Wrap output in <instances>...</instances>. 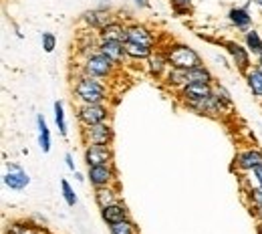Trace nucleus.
Here are the masks:
<instances>
[{
  "instance_id": "obj_1",
  "label": "nucleus",
  "mask_w": 262,
  "mask_h": 234,
  "mask_svg": "<svg viewBox=\"0 0 262 234\" xmlns=\"http://www.w3.org/2000/svg\"><path fill=\"white\" fill-rule=\"evenodd\" d=\"M73 99L77 103H107L109 89L101 79L79 75L73 81Z\"/></svg>"
},
{
  "instance_id": "obj_2",
  "label": "nucleus",
  "mask_w": 262,
  "mask_h": 234,
  "mask_svg": "<svg viewBox=\"0 0 262 234\" xmlns=\"http://www.w3.org/2000/svg\"><path fill=\"white\" fill-rule=\"evenodd\" d=\"M164 53L165 57H167L169 67L188 71V69H194L198 65H204L200 53H198L196 49H192L190 45H186V42H171Z\"/></svg>"
},
{
  "instance_id": "obj_3",
  "label": "nucleus",
  "mask_w": 262,
  "mask_h": 234,
  "mask_svg": "<svg viewBox=\"0 0 262 234\" xmlns=\"http://www.w3.org/2000/svg\"><path fill=\"white\" fill-rule=\"evenodd\" d=\"M119 65H115L107 55H103L101 51L93 53L91 57H87L85 61H81V75H87V77H95L101 81H109Z\"/></svg>"
},
{
  "instance_id": "obj_4",
  "label": "nucleus",
  "mask_w": 262,
  "mask_h": 234,
  "mask_svg": "<svg viewBox=\"0 0 262 234\" xmlns=\"http://www.w3.org/2000/svg\"><path fill=\"white\" fill-rule=\"evenodd\" d=\"M75 117L81 127L105 123L111 117V109L107 103H77L75 105Z\"/></svg>"
},
{
  "instance_id": "obj_5",
  "label": "nucleus",
  "mask_w": 262,
  "mask_h": 234,
  "mask_svg": "<svg viewBox=\"0 0 262 234\" xmlns=\"http://www.w3.org/2000/svg\"><path fill=\"white\" fill-rule=\"evenodd\" d=\"M220 45L226 49L230 61H232V65L236 67L238 73L244 75L248 69L252 67V53L244 47V42H238V40H222Z\"/></svg>"
},
{
  "instance_id": "obj_6",
  "label": "nucleus",
  "mask_w": 262,
  "mask_h": 234,
  "mask_svg": "<svg viewBox=\"0 0 262 234\" xmlns=\"http://www.w3.org/2000/svg\"><path fill=\"white\" fill-rule=\"evenodd\" d=\"M87 180L93 186V190L95 188H107V186H119L117 169H115L113 164L87 167Z\"/></svg>"
},
{
  "instance_id": "obj_7",
  "label": "nucleus",
  "mask_w": 262,
  "mask_h": 234,
  "mask_svg": "<svg viewBox=\"0 0 262 234\" xmlns=\"http://www.w3.org/2000/svg\"><path fill=\"white\" fill-rule=\"evenodd\" d=\"M113 137H115V132H113V127H111L109 121L97 123V125H89V127H83L81 130V139H83L85 145H89V143L111 145L113 143Z\"/></svg>"
},
{
  "instance_id": "obj_8",
  "label": "nucleus",
  "mask_w": 262,
  "mask_h": 234,
  "mask_svg": "<svg viewBox=\"0 0 262 234\" xmlns=\"http://www.w3.org/2000/svg\"><path fill=\"white\" fill-rule=\"evenodd\" d=\"M83 162H85L87 167L113 164V150H111V145L89 143V145H85V150H83Z\"/></svg>"
},
{
  "instance_id": "obj_9",
  "label": "nucleus",
  "mask_w": 262,
  "mask_h": 234,
  "mask_svg": "<svg viewBox=\"0 0 262 234\" xmlns=\"http://www.w3.org/2000/svg\"><path fill=\"white\" fill-rule=\"evenodd\" d=\"M262 164V150L260 147H244L240 152H236L232 166L236 172H244L250 174L254 167H258Z\"/></svg>"
},
{
  "instance_id": "obj_10",
  "label": "nucleus",
  "mask_w": 262,
  "mask_h": 234,
  "mask_svg": "<svg viewBox=\"0 0 262 234\" xmlns=\"http://www.w3.org/2000/svg\"><path fill=\"white\" fill-rule=\"evenodd\" d=\"M99 45H101V38H99L97 31L83 29L81 33L77 34V38H75V53L81 57V61H85L87 57H91L93 53H97Z\"/></svg>"
},
{
  "instance_id": "obj_11",
  "label": "nucleus",
  "mask_w": 262,
  "mask_h": 234,
  "mask_svg": "<svg viewBox=\"0 0 262 234\" xmlns=\"http://www.w3.org/2000/svg\"><path fill=\"white\" fill-rule=\"evenodd\" d=\"M252 4H254V2L248 0L244 6H232L228 10V14H226L230 25H232L236 31H240L242 34L252 29V14H250V6H252Z\"/></svg>"
},
{
  "instance_id": "obj_12",
  "label": "nucleus",
  "mask_w": 262,
  "mask_h": 234,
  "mask_svg": "<svg viewBox=\"0 0 262 234\" xmlns=\"http://www.w3.org/2000/svg\"><path fill=\"white\" fill-rule=\"evenodd\" d=\"M115 16L109 12V10H101V8H91V10H85L81 14V25L83 29H89V31H101L105 29L109 23H113Z\"/></svg>"
},
{
  "instance_id": "obj_13",
  "label": "nucleus",
  "mask_w": 262,
  "mask_h": 234,
  "mask_svg": "<svg viewBox=\"0 0 262 234\" xmlns=\"http://www.w3.org/2000/svg\"><path fill=\"white\" fill-rule=\"evenodd\" d=\"M4 186L14 190V192H23L25 188H29L31 184V176L16 164H8V172L4 174Z\"/></svg>"
},
{
  "instance_id": "obj_14",
  "label": "nucleus",
  "mask_w": 262,
  "mask_h": 234,
  "mask_svg": "<svg viewBox=\"0 0 262 234\" xmlns=\"http://www.w3.org/2000/svg\"><path fill=\"white\" fill-rule=\"evenodd\" d=\"M212 85H202V83H188L184 85L182 89H178V97L184 105H190V103H196V101L204 99L208 95H212Z\"/></svg>"
},
{
  "instance_id": "obj_15",
  "label": "nucleus",
  "mask_w": 262,
  "mask_h": 234,
  "mask_svg": "<svg viewBox=\"0 0 262 234\" xmlns=\"http://www.w3.org/2000/svg\"><path fill=\"white\" fill-rule=\"evenodd\" d=\"M186 109L194 111L198 115H204V117H220L224 113V107L218 103V99L214 97V93L208 95V97H204V99L196 101V103L186 105Z\"/></svg>"
},
{
  "instance_id": "obj_16",
  "label": "nucleus",
  "mask_w": 262,
  "mask_h": 234,
  "mask_svg": "<svg viewBox=\"0 0 262 234\" xmlns=\"http://www.w3.org/2000/svg\"><path fill=\"white\" fill-rule=\"evenodd\" d=\"M99 212H101V220H103L107 226L131 218L129 208H127V204H125L123 200L115 202V204H111V206H107V208H101Z\"/></svg>"
},
{
  "instance_id": "obj_17",
  "label": "nucleus",
  "mask_w": 262,
  "mask_h": 234,
  "mask_svg": "<svg viewBox=\"0 0 262 234\" xmlns=\"http://www.w3.org/2000/svg\"><path fill=\"white\" fill-rule=\"evenodd\" d=\"M125 42H137V45H145V47H156V36L154 33L141 25V23H131L127 25V38Z\"/></svg>"
},
{
  "instance_id": "obj_18",
  "label": "nucleus",
  "mask_w": 262,
  "mask_h": 234,
  "mask_svg": "<svg viewBox=\"0 0 262 234\" xmlns=\"http://www.w3.org/2000/svg\"><path fill=\"white\" fill-rule=\"evenodd\" d=\"M99 51L103 53V55H107L115 65H123L129 57H127V51H125V42H121V40H101V45H99Z\"/></svg>"
},
{
  "instance_id": "obj_19",
  "label": "nucleus",
  "mask_w": 262,
  "mask_h": 234,
  "mask_svg": "<svg viewBox=\"0 0 262 234\" xmlns=\"http://www.w3.org/2000/svg\"><path fill=\"white\" fill-rule=\"evenodd\" d=\"M93 200H95V204L99 206V210H101V208H107V206H111V204H115V202H119L121 200L119 186L95 188V192H93Z\"/></svg>"
},
{
  "instance_id": "obj_20",
  "label": "nucleus",
  "mask_w": 262,
  "mask_h": 234,
  "mask_svg": "<svg viewBox=\"0 0 262 234\" xmlns=\"http://www.w3.org/2000/svg\"><path fill=\"white\" fill-rule=\"evenodd\" d=\"M99 38L101 40H121V42H125V38H127V25H123V23H119L115 18L113 23H109L105 29L99 31Z\"/></svg>"
},
{
  "instance_id": "obj_21",
  "label": "nucleus",
  "mask_w": 262,
  "mask_h": 234,
  "mask_svg": "<svg viewBox=\"0 0 262 234\" xmlns=\"http://www.w3.org/2000/svg\"><path fill=\"white\" fill-rule=\"evenodd\" d=\"M244 81H246V87L250 89V93L258 101H262V67L252 65L244 73Z\"/></svg>"
},
{
  "instance_id": "obj_22",
  "label": "nucleus",
  "mask_w": 262,
  "mask_h": 234,
  "mask_svg": "<svg viewBox=\"0 0 262 234\" xmlns=\"http://www.w3.org/2000/svg\"><path fill=\"white\" fill-rule=\"evenodd\" d=\"M145 63H147V71H149V75H151V77H156V79H164L165 71L169 69L167 57H165V53H162V51H154V55H151Z\"/></svg>"
},
{
  "instance_id": "obj_23",
  "label": "nucleus",
  "mask_w": 262,
  "mask_h": 234,
  "mask_svg": "<svg viewBox=\"0 0 262 234\" xmlns=\"http://www.w3.org/2000/svg\"><path fill=\"white\" fill-rule=\"evenodd\" d=\"M186 79H188V83H202V85H214L216 83L212 71L206 65H198L194 69H188L186 71Z\"/></svg>"
},
{
  "instance_id": "obj_24",
  "label": "nucleus",
  "mask_w": 262,
  "mask_h": 234,
  "mask_svg": "<svg viewBox=\"0 0 262 234\" xmlns=\"http://www.w3.org/2000/svg\"><path fill=\"white\" fill-rule=\"evenodd\" d=\"M36 130H38V147L42 154H49L53 147V137H51V130L47 125V119L38 113L36 115Z\"/></svg>"
},
{
  "instance_id": "obj_25",
  "label": "nucleus",
  "mask_w": 262,
  "mask_h": 234,
  "mask_svg": "<svg viewBox=\"0 0 262 234\" xmlns=\"http://www.w3.org/2000/svg\"><path fill=\"white\" fill-rule=\"evenodd\" d=\"M162 81H164L167 87H171V89H182L184 85H188L186 71H184V69H176V67L167 69Z\"/></svg>"
},
{
  "instance_id": "obj_26",
  "label": "nucleus",
  "mask_w": 262,
  "mask_h": 234,
  "mask_svg": "<svg viewBox=\"0 0 262 234\" xmlns=\"http://www.w3.org/2000/svg\"><path fill=\"white\" fill-rule=\"evenodd\" d=\"M125 51L131 61H147L154 55V47H145L137 42H125Z\"/></svg>"
},
{
  "instance_id": "obj_27",
  "label": "nucleus",
  "mask_w": 262,
  "mask_h": 234,
  "mask_svg": "<svg viewBox=\"0 0 262 234\" xmlns=\"http://www.w3.org/2000/svg\"><path fill=\"white\" fill-rule=\"evenodd\" d=\"M212 91H214V97L218 99V103L224 107V111H234V99H232L230 91L220 83V81H216V83L212 85Z\"/></svg>"
},
{
  "instance_id": "obj_28",
  "label": "nucleus",
  "mask_w": 262,
  "mask_h": 234,
  "mask_svg": "<svg viewBox=\"0 0 262 234\" xmlns=\"http://www.w3.org/2000/svg\"><path fill=\"white\" fill-rule=\"evenodd\" d=\"M244 47H246L254 57L262 53V36L256 29H250V31L244 33Z\"/></svg>"
},
{
  "instance_id": "obj_29",
  "label": "nucleus",
  "mask_w": 262,
  "mask_h": 234,
  "mask_svg": "<svg viewBox=\"0 0 262 234\" xmlns=\"http://www.w3.org/2000/svg\"><path fill=\"white\" fill-rule=\"evenodd\" d=\"M244 198L248 202L250 208H260L262 206V186L260 184H254V186H248L244 190Z\"/></svg>"
},
{
  "instance_id": "obj_30",
  "label": "nucleus",
  "mask_w": 262,
  "mask_h": 234,
  "mask_svg": "<svg viewBox=\"0 0 262 234\" xmlns=\"http://www.w3.org/2000/svg\"><path fill=\"white\" fill-rule=\"evenodd\" d=\"M109 234H139V228L135 226V222L127 218L115 224H109Z\"/></svg>"
},
{
  "instance_id": "obj_31",
  "label": "nucleus",
  "mask_w": 262,
  "mask_h": 234,
  "mask_svg": "<svg viewBox=\"0 0 262 234\" xmlns=\"http://www.w3.org/2000/svg\"><path fill=\"white\" fill-rule=\"evenodd\" d=\"M176 16H190L194 12V0H169Z\"/></svg>"
},
{
  "instance_id": "obj_32",
  "label": "nucleus",
  "mask_w": 262,
  "mask_h": 234,
  "mask_svg": "<svg viewBox=\"0 0 262 234\" xmlns=\"http://www.w3.org/2000/svg\"><path fill=\"white\" fill-rule=\"evenodd\" d=\"M53 109H55V123H57V127H59V134L63 135V137H67V134H69V130H67L65 105H63V101H55Z\"/></svg>"
},
{
  "instance_id": "obj_33",
  "label": "nucleus",
  "mask_w": 262,
  "mask_h": 234,
  "mask_svg": "<svg viewBox=\"0 0 262 234\" xmlns=\"http://www.w3.org/2000/svg\"><path fill=\"white\" fill-rule=\"evenodd\" d=\"M61 194H63V200L67 202L69 208H75L77 206V194H75L73 186L69 184V180H61Z\"/></svg>"
},
{
  "instance_id": "obj_34",
  "label": "nucleus",
  "mask_w": 262,
  "mask_h": 234,
  "mask_svg": "<svg viewBox=\"0 0 262 234\" xmlns=\"http://www.w3.org/2000/svg\"><path fill=\"white\" fill-rule=\"evenodd\" d=\"M40 45L45 53H53L57 49V36L53 33H42L40 34Z\"/></svg>"
},
{
  "instance_id": "obj_35",
  "label": "nucleus",
  "mask_w": 262,
  "mask_h": 234,
  "mask_svg": "<svg viewBox=\"0 0 262 234\" xmlns=\"http://www.w3.org/2000/svg\"><path fill=\"white\" fill-rule=\"evenodd\" d=\"M250 176L254 178V182H256V184H260L262 186V164L258 167H254V169L250 172Z\"/></svg>"
},
{
  "instance_id": "obj_36",
  "label": "nucleus",
  "mask_w": 262,
  "mask_h": 234,
  "mask_svg": "<svg viewBox=\"0 0 262 234\" xmlns=\"http://www.w3.org/2000/svg\"><path fill=\"white\" fill-rule=\"evenodd\" d=\"M65 166L71 169V172H77L75 167V160H73V154H65Z\"/></svg>"
},
{
  "instance_id": "obj_37",
  "label": "nucleus",
  "mask_w": 262,
  "mask_h": 234,
  "mask_svg": "<svg viewBox=\"0 0 262 234\" xmlns=\"http://www.w3.org/2000/svg\"><path fill=\"white\" fill-rule=\"evenodd\" d=\"M250 214H252L256 220H262V206L260 208H250Z\"/></svg>"
},
{
  "instance_id": "obj_38",
  "label": "nucleus",
  "mask_w": 262,
  "mask_h": 234,
  "mask_svg": "<svg viewBox=\"0 0 262 234\" xmlns=\"http://www.w3.org/2000/svg\"><path fill=\"white\" fill-rule=\"evenodd\" d=\"M133 4H135V6H139V8H149V4H151V2H149V0H133Z\"/></svg>"
},
{
  "instance_id": "obj_39",
  "label": "nucleus",
  "mask_w": 262,
  "mask_h": 234,
  "mask_svg": "<svg viewBox=\"0 0 262 234\" xmlns=\"http://www.w3.org/2000/svg\"><path fill=\"white\" fill-rule=\"evenodd\" d=\"M20 234H42L40 230H34V228H29V226H25V230Z\"/></svg>"
},
{
  "instance_id": "obj_40",
  "label": "nucleus",
  "mask_w": 262,
  "mask_h": 234,
  "mask_svg": "<svg viewBox=\"0 0 262 234\" xmlns=\"http://www.w3.org/2000/svg\"><path fill=\"white\" fill-rule=\"evenodd\" d=\"M75 178H77V180H79V182H83V180H85V178H87V176H83V174H79V172H75Z\"/></svg>"
},
{
  "instance_id": "obj_41",
  "label": "nucleus",
  "mask_w": 262,
  "mask_h": 234,
  "mask_svg": "<svg viewBox=\"0 0 262 234\" xmlns=\"http://www.w3.org/2000/svg\"><path fill=\"white\" fill-rule=\"evenodd\" d=\"M256 234H262V220L256 222Z\"/></svg>"
},
{
  "instance_id": "obj_42",
  "label": "nucleus",
  "mask_w": 262,
  "mask_h": 234,
  "mask_svg": "<svg viewBox=\"0 0 262 234\" xmlns=\"http://www.w3.org/2000/svg\"><path fill=\"white\" fill-rule=\"evenodd\" d=\"M254 65L262 67V53H260V55H256V63H254Z\"/></svg>"
},
{
  "instance_id": "obj_43",
  "label": "nucleus",
  "mask_w": 262,
  "mask_h": 234,
  "mask_svg": "<svg viewBox=\"0 0 262 234\" xmlns=\"http://www.w3.org/2000/svg\"><path fill=\"white\" fill-rule=\"evenodd\" d=\"M252 2H254V4H256V6H258V8L262 10V0H252Z\"/></svg>"
}]
</instances>
